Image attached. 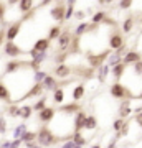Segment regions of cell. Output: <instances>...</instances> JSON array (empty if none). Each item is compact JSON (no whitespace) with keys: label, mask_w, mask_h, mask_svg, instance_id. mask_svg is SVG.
Listing matches in <instances>:
<instances>
[{"label":"cell","mask_w":142,"mask_h":148,"mask_svg":"<svg viewBox=\"0 0 142 148\" xmlns=\"http://www.w3.org/2000/svg\"><path fill=\"white\" fill-rule=\"evenodd\" d=\"M109 92L114 99H119V101H134L136 99V95L132 94L124 84H121V82H112Z\"/></svg>","instance_id":"cell-1"},{"label":"cell","mask_w":142,"mask_h":148,"mask_svg":"<svg viewBox=\"0 0 142 148\" xmlns=\"http://www.w3.org/2000/svg\"><path fill=\"white\" fill-rule=\"evenodd\" d=\"M37 142H38V145L43 148V147H53V145L58 143L60 140L53 135L51 130H50L48 127H42L37 132Z\"/></svg>","instance_id":"cell-2"},{"label":"cell","mask_w":142,"mask_h":148,"mask_svg":"<svg viewBox=\"0 0 142 148\" xmlns=\"http://www.w3.org/2000/svg\"><path fill=\"white\" fill-rule=\"evenodd\" d=\"M3 53H5V56H8V58H12V59H18L20 56H23L26 51H23L15 41H7L5 45H3Z\"/></svg>","instance_id":"cell-3"},{"label":"cell","mask_w":142,"mask_h":148,"mask_svg":"<svg viewBox=\"0 0 142 148\" xmlns=\"http://www.w3.org/2000/svg\"><path fill=\"white\" fill-rule=\"evenodd\" d=\"M64 12H66V2H56L50 10V16L58 23L64 21Z\"/></svg>","instance_id":"cell-4"},{"label":"cell","mask_w":142,"mask_h":148,"mask_svg":"<svg viewBox=\"0 0 142 148\" xmlns=\"http://www.w3.org/2000/svg\"><path fill=\"white\" fill-rule=\"evenodd\" d=\"M109 49L111 51H117L119 48L124 46V36H122V33H119L117 30H112L109 33Z\"/></svg>","instance_id":"cell-5"},{"label":"cell","mask_w":142,"mask_h":148,"mask_svg":"<svg viewBox=\"0 0 142 148\" xmlns=\"http://www.w3.org/2000/svg\"><path fill=\"white\" fill-rule=\"evenodd\" d=\"M28 61H21V59H10L8 63H5V68H3V74L8 76V74H13L17 71H20L21 68H25Z\"/></svg>","instance_id":"cell-6"},{"label":"cell","mask_w":142,"mask_h":148,"mask_svg":"<svg viewBox=\"0 0 142 148\" xmlns=\"http://www.w3.org/2000/svg\"><path fill=\"white\" fill-rule=\"evenodd\" d=\"M71 41H73V35H71V32L69 30H64V32H61V35H60L58 38V48L61 53H64L66 49H69L71 48Z\"/></svg>","instance_id":"cell-7"},{"label":"cell","mask_w":142,"mask_h":148,"mask_svg":"<svg viewBox=\"0 0 142 148\" xmlns=\"http://www.w3.org/2000/svg\"><path fill=\"white\" fill-rule=\"evenodd\" d=\"M139 61H142V54L141 53H137L136 49H129L126 54H124V58H122V64L124 66H134L136 63H139Z\"/></svg>","instance_id":"cell-8"},{"label":"cell","mask_w":142,"mask_h":148,"mask_svg":"<svg viewBox=\"0 0 142 148\" xmlns=\"http://www.w3.org/2000/svg\"><path fill=\"white\" fill-rule=\"evenodd\" d=\"M20 32H21V21L20 23L8 25V28L5 30V40L7 41H15V38H18Z\"/></svg>","instance_id":"cell-9"},{"label":"cell","mask_w":142,"mask_h":148,"mask_svg":"<svg viewBox=\"0 0 142 148\" xmlns=\"http://www.w3.org/2000/svg\"><path fill=\"white\" fill-rule=\"evenodd\" d=\"M55 115H56V109L46 107V109H43L42 112H38V120L42 122V123H50Z\"/></svg>","instance_id":"cell-10"},{"label":"cell","mask_w":142,"mask_h":148,"mask_svg":"<svg viewBox=\"0 0 142 148\" xmlns=\"http://www.w3.org/2000/svg\"><path fill=\"white\" fill-rule=\"evenodd\" d=\"M50 48H51V41H48L46 38H38L37 41L33 43L32 49H35L38 53H48Z\"/></svg>","instance_id":"cell-11"},{"label":"cell","mask_w":142,"mask_h":148,"mask_svg":"<svg viewBox=\"0 0 142 148\" xmlns=\"http://www.w3.org/2000/svg\"><path fill=\"white\" fill-rule=\"evenodd\" d=\"M53 74L58 77V79H66V77H69L71 76V68H69V64H58L56 68H55V71H53Z\"/></svg>","instance_id":"cell-12"},{"label":"cell","mask_w":142,"mask_h":148,"mask_svg":"<svg viewBox=\"0 0 142 148\" xmlns=\"http://www.w3.org/2000/svg\"><path fill=\"white\" fill-rule=\"evenodd\" d=\"M86 112L81 109L79 112H76L74 114V132H81L84 128V120H86Z\"/></svg>","instance_id":"cell-13"},{"label":"cell","mask_w":142,"mask_h":148,"mask_svg":"<svg viewBox=\"0 0 142 148\" xmlns=\"http://www.w3.org/2000/svg\"><path fill=\"white\" fill-rule=\"evenodd\" d=\"M42 86H43V90H45V92H46V90H51V92H53L56 87H60L56 77H53L51 74H48L46 77H45V81L42 82Z\"/></svg>","instance_id":"cell-14"},{"label":"cell","mask_w":142,"mask_h":148,"mask_svg":"<svg viewBox=\"0 0 142 148\" xmlns=\"http://www.w3.org/2000/svg\"><path fill=\"white\" fill-rule=\"evenodd\" d=\"M84 94H86V86L84 84H76L73 87V94H71L73 95V102L78 104V102L84 97Z\"/></svg>","instance_id":"cell-15"},{"label":"cell","mask_w":142,"mask_h":148,"mask_svg":"<svg viewBox=\"0 0 142 148\" xmlns=\"http://www.w3.org/2000/svg\"><path fill=\"white\" fill-rule=\"evenodd\" d=\"M43 86L42 84H33V87L30 90H28V94L25 95V99L23 101H28V99H35V97H40V95H43Z\"/></svg>","instance_id":"cell-16"},{"label":"cell","mask_w":142,"mask_h":148,"mask_svg":"<svg viewBox=\"0 0 142 148\" xmlns=\"http://www.w3.org/2000/svg\"><path fill=\"white\" fill-rule=\"evenodd\" d=\"M106 20H107V12L106 10H96L94 15L91 16V23H94V25H103Z\"/></svg>","instance_id":"cell-17"},{"label":"cell","mask_w":142,"mask_h":148,"mask_svg":"<svg viewBox=\"0 0 142 148\" xmlns=\"http://www.w3.org/2000/svg\"><path fill=\"white\" fill-rule=\"evenodd\" d=\"M132 114V107H131V101H122V104L119 106V117L122 120L126 119L127 115Z\"/></svg>","instance_id":"cell-18"},{"label":"cell","mask_w":142,"mask_h":148,"mask_svg":"<svg viewBox=\"0 0 142 148\" xmlns=\"http://www.w3.org/2000/svg\"><path fill=\"white\" fill-rule=\"evenodd\" d=\"M111 73H112V77L116 79V82H119V79H122L124 77V73H126V66L124 64H117V66H114V68H111Z\"/></svg>","instance_id":"cell-19"},{"label":"cell","mask_w":142,"mask_h":148,"mask_svg":"<svg viewBox=\"0 0 142 148\" xmlns=\"http://www.w3.org/2000/svg\"><path fill=\"white\" fill-rule=\"evenodd\" d=\"M98 128V119L94 115H88L86 120H84V128L83 130H88V132H93Z\"/></svg>","instance_id":"cell-20"},{"label":"cell","mask_w":142,"mask_h":148,"mask_svg":"<svg viewBox=\"0 0 142 148\" xmlns=\"http://www.w3.org/2000/svg\"><path fill=\"white\" fill-rule=\"evenodd\" d=\"M53 102L58 104V106H63L64 102V89L63 87H56L53 90Z\"/></svg>","instance_id":"cell-21"},{"label":"cell","mask_w":142,"mask_h":148,"mask_svg":"<svg viewBox=\"0 0 142 148\" xmlns=\"http://www.w3.org/2000/svg\"><path fill=\"white\" fill-rule=\"evenodd\" d=\"M0 101H3V102H8V104H12L10 90H8V87H7L5 84H3V81H0Z\"/></svg>","instance_id":"cell-22"},{"label":"cell","mask_w":142,"mask_h":148,"mask_svg":"<svg viewBox=\"0 0 142 148\" xmlns=\"http://www.w3.org/2000/svg\"><path fill=\"white\" fill-rule=\"evenodd\" d=\"M122 63V56L119 53H116V51H112V53L109 54V58H107V66L109 68H114V66H117V64Z\"/></svg>","instance_id":"cell-23"},{"label":"cell","mask_w":142,"mask_h":148,"mask_svg":"<svg viewBox=\"0 0 142 148\" xmlns=\"http://www.w3.org/2000/svg\"><path fill=\"white\" fill-rule=\"evenodd\" d=\"M32 114H33V109H32V106H21V107H18V117L20 119H23V120H28L30 117H32Z\"/></svg>","instance_id":"cell-24"},{"label":"cell","mask_w":142,"mask_h":148,"mask_svg":"<svg viewBox=\"0 0 142 148\" xmlns=\"http://www.w3.org/2000/svg\"><path fill=\"white\" fill-rule=\"evenodd\" d=\"M61 27L60 25H55V27H51L50 30H48V36H46V40L48 41H53V40H58L60 38V35H61Z\"/></svg>","instance_id":"cell-25"},{"label":"cell","mask_w":142,"mask_h":148,"mask_svg":"<svg viewBox=\"0 0 142 148\" xmlns=\"http://www.w3.org/2000/svg\"><path fill=\"white\" fill-rule=\"evenodd\" d=\"M109 71H111V68L107 66V64H103V66L98 68V79H99V82H106Z\"/></svg>","instance_id":"cell-26"},{"label":"cell","mask_w":142,"mask_h":148,"mask_svg":"<svg viewBox=\"0 0 142 148\" xmlns=\"http://www.w3.org/2000/svg\"><path fill=\"white\" fill-rule=\"evenodd\" d=\"M134 27H136V18L134 16H127L126 20H124V23H122V32L131 33L134 30Z\"/></svg>","instance_id":"cell-27"},{"label":"cell","mask_w":142,"mask_h":148,"mask_svg":"<svg viewBox=\"0 0 142 148\" xmlns=\"http://www.w3.org/2000/svg\"><path fill=\"white\" fill-rule=\"evenodd\" d=\"M74 7H76V2H73V0H68L66 2V12H64V21H68L73 18L74 15Z\"/></svg>","instance_id":"cell-28"},{"label":"cell","mask_w":142,"mask_h":148,"mask_svg":"<svg viewBox=\"0 0 142 148\" xmlns=\"http://www.w3.org/2000/svg\"><path fill=\"white\" fill-rule=\"evenodd\" d=\"M88 27H89V23H88V21H81L78 27L74 28V36H76V38L84 36V35H86V32H88Z\"/></svg>","instance_id":"cell-29"},{"label":"cell","mask_w":142,"mask_h":148,"mask_svg":"<svg viewBox=\"0 0 142 148\" xmlns=\"http://www.w3.org/2000/svg\"><path fill=\"white\" fill-rule=\"evenodd\" d=\"M46 107H48L46 106V97L42 95V97H40V99H38V101L32 106V109H33V112H42L43 109H46Z\"/></svg>","instance_id":"cell-30"},{"label":"cell","mask_w":142,"mask_h":148,"mask_svg":"<svg viewBox=\"0 0 142 148\" xmlns=\"http://www.w3.org/2000/svg\"><path fill=\"white\" fill-rule=\"evenodd\" d=\"M28 132V127H26L25 123H20V125H17L15 130H13V140H20L23 137V133Z\"/></svg>","instance_id":"cell-31"},{"label":"cell","mask_w":142,"mask_h":148,"mask_svg":"<svg viewBox=\"0 0 142 148\" xmlns=\"http://www.w3.org/2000/svg\"><path fill=\"white\" fill-rule=\"evenodd\" d=\"M71 140H73L74 145H78V147H84V145H86V138L83 137L81 132H74L73 135H71Z\"/></svg>","instance_id":"cell-32"},{"label":"cell","mask_w":142,"mask_h":148,"mask_svg":"<svg viewBox=\"0 0 142 148\" xmlns=\"http://www.w3.org/2000/svg\"><path fill=\"white\" fill-rule=\"evenodd\" d=\"M20 140H21V143H33L37 140V132H30V130H28V132L23 133V137H21Z\"/></svg>","instance_id":"cell-33"},{"label":"cell","mask_w":142,"mask_h":148,"mask_svg":"<svg viewBox=\"0 0 142 148\" xmlns=\"http://www.w3.org/2000/svg\"><path fill=\"white\" fill-rule=\"evenodd\" d=\"M46 76H48L46 71H42V69H40V71H35V73H33V81H35V84H42Z\"/></svg>","instance_id":"cell-34"},{"label":"cell","mask_w":142,"mask_h":148,"mask_svg":"<svg viewBox=\"0 0 142 148\" xmlns=\"http://www.w3.org/2000/svg\"><path fill=\"white\" fill-rule=\"evenodd\" d=\"M124 123H126V122L122 120V119H116V120L112 122V128L116 130V133H119V132L122 130V127H124Z\"/></svg>","instance_id":"cell-35"},{"label":"cell","mask_w":142,"mask_h":148,"mask_svg":"<svg viewBox=\"0 0 142 148\" xmlns=\"http://www.w3.org/2000/svg\"><path fill=\"white\" fill-rule=\"evenodd\" d=\"M8 115L18 117V106H17V104H10V106H8Z\"/></svg>","instance_id":"cell-36"},{"label":"cell","mask_w":142,"mask_h":148,"mask_svg":"<svg viewBox=\"0 0 142 148\" xmlns=\"http://www.w3.org/2000/svg\"><path fill=\"white\" fill-rule=\"evenodd\" d=\"M5 13H7V7L3 2H0V23H5Z\"/></svg>","instance_id":"cell-37"},{"label":"cell","mask_w":142,"mask_h":148,"mask_svg":"<svg viewBox=\"0 0 142 148\" xmlns=\"http://www.w3.org/2000/svg\"><path fill=\"white\" fill-rule=\"evenodd\" d=\"M136 51L142 54V32L139 33V36H137V41H136Z\"/></svg>","instance_id":"cell-38"},{"label":"cell","mask_w":142,"mask_h":148,"mask_svg":"<svg viewBox=\"0 0 142 148\" xmlns=\"http://www.w3.org/2000/svg\"><path fill=\"white\" fill-rule=\"evenodd\" d=\"M132 5H134V3L129 2V0H127V2H117V7H119L121 10H127V8H131Z\"/></svg>","instance_id":"cell-39"},{"label":"cell","mask_w":142,"mask_h":148,"mask_svg":"<svg viewBox=\"0 0 142 148\" xmlns=\"http://www.w3.org/2000/svg\"><path fill=\"white\" fill-rule=\"evenodd\" d=\"M74 18L76 20H79V21H83L84 20V16H86V13H84V10H74Z\"/></svg>","instance_id":"cell-40"},{"label":"cell","mask_w":142,"mask_h":148,"mask_svg":"<svg viewBox=\"0 0 142 148\" xmlns=\"http://www.w3.org/2000/svg\"><path fill=\"white\" fill-rule=\"evenodd\" d=\"M7 132V120L5 117H0V133H5Z\"/></svg>","instance_id":"cell-41"},{"label":"cell","mask_w":142,"mask_h":148,"mask_svg":"<svg viewBox=\"0 0 142 148\" xmlns=\"http://www.w3.org/2000/svg\"><path fill=\"white\" fill-rule=\"evenodd\" d=\"M74 147H76V145H74L73 140H66V143H63L60 148H74Z\"/></svg>","instance_id":"cell-42"},{"label":"cell","mask_w":142,"mask_h":148,"mask_svg":"<svg viewBox=\"0 0 142 148\" xmlns=\"http://www.w3.org/2000/svg\"><path fill=\"white\" fill-rule=\"evenodd\" d=\"M134 120H136V123L142 128V112H141V114H137V115L134 117Z\"/></svg>","instance_id":"cell-43"},{"label":"cell","mask_w":142,"mask_h":148,"mask_svg":"<svg viewBox=\"0 0 142 148\" xmlns=\"http://www.w3.org/2000/svg\"><path fill=\"white\" fill-rule=\"evenodd\" d=\"M21 147V140H12L10 148H20Z\"/></svg>","instance_id":"cell-44"},{"label":"cell","mask_w":142,"mask_h":148,"mask_svg":"<svg viewBox=\"0 0 142 148\" xmlns=\"http://www.w3.org/2000/svg\"><path fill=\"white\" fill-rule=\"evenodd\" d=\"M117 140H119V138H117V137H114V138H112V140L109 142V147H107V148H116V143H117Z\"/></svg>","instance_id":"cell-45"},{"label":"cell","mask_w":142,"mask_h":148,"mask_svg":"<svg viewBox=\"0 0 142 148\" xmlns=\"http://www.w3.org/2000/svg\"><path fill=\"white\" fill-rule=\"evenodd\" d=\"M25 148H42V147H40L38 143L33 142V143H25Z\"/></svg>","instance_id":"cell-46"},{"label":"cell","mask_w":142,"mask_h":148,"mask_svg":"<svg viewBox=\"0 0 142 148\" xmlns=\"http://www.w3.org/2000/svg\"><path fill=\"white\" fill-rule=\"evenodd\" d=\"M10 143L8 140H5V142H2V145H0V148H10Z\"/></svg>","instance_id":"cell-47"},{"label":"cell","mask_w":142,"mask_h":148,"mask_svg":"<svg viewBox=\"0 0 142 148\" xmlns=\"http://www.w3.org/2000/svg\"><path fill=\"white\" fill-rule=\"evenodd\" d=\"M136 99H139V101H142V90H141V92H139V94L136 95Z\"/></svg>","instance_id":"cell-48"},{"label":"cell","mask_w":142,"mask_h":148,"mask_svg":"<svg viewBox=\"0 0 142 148\" xmlns=\"http://www.w3.org/2000/svg\"><path fill=\"white\" fill-rule=\"evenodd\" d=\"M91 148H101V147H99V145H93Z\"/></svg>","instance_id":"cell-49"},{"label":"cell","mask_w":142,"mask_h":148,"mask_svg":"<svg viewBox=\"0 0 142 148\" xmlns=\"http://www.w3.org/2000/svg\"><path fill=\"white\" fill-rule=\"evenodd\" d=\"M74 148H83V147H78V145H76V147H74Z\"/></svg>","instance_id":"cell-50"}]
</instances>
